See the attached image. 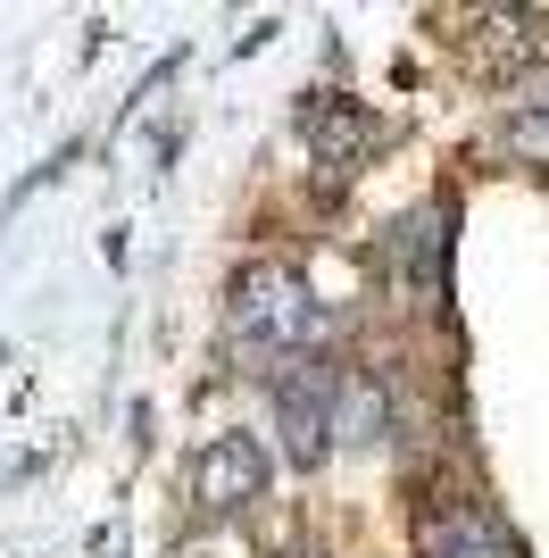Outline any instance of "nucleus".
<instances>
[{"instance_id": "1", "label": "nucleus", "mask_w": 549, "mask_h": 558, "mask_svg": "<svg viewBox=\"0 0 549 558\" xmlns=\"http://www.w3.org/2000/svg\"><path fill=\"white\" fill-rule=\"evenodd\" d=\"M325 342V317H317V292L300 267H242L225 292V350L242 359L251 375L292 367L300 350Z\"/></svg>"}, {"instance_id": "2", "label": "nucleus", "mask_w": 549, "mask_h": 558, "mask_svg": "<svg viewBox=\"0 0 549 558\" xmlns=\"http://www.w3.org/2000/svg\"><path fill=\"white\" fill-rule=\"evenodd\" d=\"M274 434H283V459L300 475H317L333 459V392H342V359L325 350H300L292 367H274Z\"/></svg>"}, {"instance_id": "3", "label": "nucleus", "mask_w": 549, "mask_h": 558, "mask_svg": "<svg viewBox=\"0 0 549 558\" xmlns=\"http://www.w3.org/2000/svg\"><path fill=\"white\" fill-rule=\"evenodd\" d=\"M267 442L258 434H217V442H200V459H192V500H200L208 517H242L251 500H267Z\"/></svg>"}, {"instance_id": "4", "label": "nucleus", "mask_w": 549, "mask_h": 558, "mask_svg": "<svg viewBox=\"0 0 549 558\" xmlns=\"http://www.w3.org/2000/svg\"><path fill=\"white\" fill-rule=\"evenodd\" d=\"M416 558H516V534L491 517V500H434L416 517Z\"/></svg>"}, {"instance_id": "5", "label": "nucleus", "mask_w": 549, "mask_h": 558, "mask_svg": "<svg viewBox=\"0 0 549 558\" xmlns=\"http://www.w3.org/2000/svg\"><path fill=\"white\" fill-rule=\"evenodd\" d=\"M450 209H408L391 226V267H400V292H416L425 308H441L450 292Z\"/></svg>"}, {"instance_id": "6", "label": "nucleus", "mask_w": 549, "mask_h": 558, "mask_svg": "<svg viewBox=\"0 0 549 558\" xmlns=\"http://www.w3.org/2000/svg\"><path fill=\"white\" fill-rule=\"evenodd\" d=\"M300 134H308V150H317V167H358L366 150L383 142V125H375L358 100L308 93V100H300Z\"/></svg>"}, {"instance_id": "7", "label": "nucleus", "mask_w": 549, "mask_h": 558, "mask_svg": "<svg viewBox=\"0 0 549 558\" xmlns=\"http://www.w3.org/2000/svg\"><path fill=\"white\" fill-rule=\"evenodd\" d=\"M391 434V384L383 367H342V392H333V442L375 450Z\"/></svg>"}, {"instance_id": "8", "label": "nucleus", "mask_w": 549, "mask_h": 558, "mask_svg": "<svg viewBox=\"0 0 549 558\" xmlns=\"http://www.w3.org/2000/svg\"><path fill=\"white\" fill-rule=\"evenodd\" d=\"M500 150H508V159H525V167H549V100H525V109H508Z\"/></svg>"}]
</instances>
